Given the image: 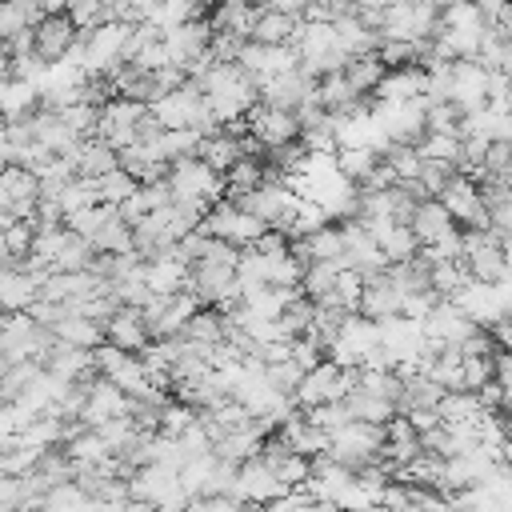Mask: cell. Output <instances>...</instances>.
I'll return each mask as SVG.
<instances>
[{
  "mask_svg": "<svg viewBox=\"0 0 512 512\" xmlns=\"http://www.w3.org/2000/svg\"><path fill=\"white\" fill-rule=\"evenodd\" d=\"M168 188H172V200L212 208L216 200H224V172H216L200 156H180V160L168 164Z\"/></svg>",
  "mask_w": 512,
  "mask_h": 512,
  "instance_id": "6da1fadb",
  "label": "cell"
},
{
  "mask_svg": "<svg viewBox=\"0 0 512 512\" xmlns=\"http://www.w3.org/2000/svg\"><path fill=\"white\" fill-rule=\"evenodd\" d=\"M196 228H204L208 236H220V240H228V244H236V248H248V244H256V236L268 228L256 212H248V208H240L236 200H216L208 212H204V220L196 224Z\"/></svg>",
  "mask_w": 512,
  "mask_h": 512,
  "instance_id": "7a4b0ae2",
  "label": "cell"
},
{
  "mask_svg": "<svg viewBox=\"0 0 512 512\" xmlns=\"http://www.w3.org/2000/svg\"><path fill=\"white\" fill-rule=\"evenodd\" d=\"M380 444H384V424H372V420H356L352 416L348 424H340L332 432L328 456H336L340 464H348L356 472V468H364V464H372L380 456Z\"/></svg>",
  "mask_w": 512,
  "mask_h": 512,
  "instance_id": "3957f363",
  "label": "cell"
},
{
  "mask_svg": "<svg viewBox=\"0 0 512 512\" xmlns=\"http://www.w3.org/2000/svg\"><path fill=\"white\" fill-rule=\"evenodd\" d=\"M440 204L452 212V220L460 228H492V212H488V204L480 196V180L468 176V172H460V168L440 188Z\"/></svg>",
  "mask_w": 512,
  "mask_h": 512,
  "instance_id": "277c9868",
  "label": "cell"
},
{
  "mask_svg": "<svg viewBox=\"0 0 512 512\" xmlns=\"http://www.w3.org/2000/svg\"><path fill=\"white\" fill-rule=\"evenodd\" d=\"M144 116H148V104H144V100L112 96V100L100 104L96 136H104L112 148H128V144H136V128H140Z\"/></svg>",
  "mask_w": 512,
  "mask_h": 512,
  "instance_id": "5b68a950",
  "label": "cell"
},
{
  "mask_svg": "<svg viewBox=\"0 0 512 512\" xmlns=\"http://www.w3.org/2000/svg\"><path fill=\"white\" fill-rule=\"evenodd\" d=\"M376 344H380V324L368 320V316H360V312H348L344 324H340V332L328 344V356L340 360V364H364Z\"/></svg>",
  "mask_w": 512,
  "mask_h": 512,
  "instance_id": "8992f818",
  "label": "cell"
},
{
  "mask_svg": "<svg viewBox=\"0 0 512 512\" xmlns=\"http://www.w3.org/2000/svg\"><path fill=\"white\" fill-rule=\"evenodd\" d=\"M132 404H136L132 392H124L116 380H108V376L96 372V376H88V396H84L80 420L96 428V424H104V420H112V416H128Z\"/></svg>",
  "mask_w": 512,
  "mask_h": 512,
  "instance_id": "52a82bcc",
  "label": "cell"
},
{
  "mask_svg": "<svg viewBox=\"0 0 512 512\" xmlns=\"http://www.w3.org/2000/svg\"><path fill=\"white\" fill-rule=\"evenodd\" d=\"M248 128H252V136L260 140V148L268 152V148L288 144V140L300 136V116H296L292 108H276V104L256 100V104L248 108Z\"/></svg>",
  "mask_w": 512,
  "mask_h": 512,
  "instance_id": "ba28073f",
  "label": "cell"
},
{
  "mask_svg": "<svg viewBox=\"0 0 512 512\" xmlns=\"http://www.w3.org/2000/svg\"><path fill=\"white\" fill-rule=\"evenodd\" d=\"M76 40H80V28L68 20V12H44L32 24V52L44 56L48 64H56L60 56H68Z\"/></svg>",
  "mask_w": 512,
  "mask_h": 512,
  "instance_id": "9c48e42d",
  "label": "cell"
},
{
  "mask_svg": "<svg viewBox=\"0 0 512 512\" xmlns=\"http://www.w3.org/2000/svg\"><path fill=\"white\" fill-rule=\"evenodd\" d=\"M232 492H236L244 504H272V500L284 492V484L276 480V472H272V464H268L264 456H248V460L236 464Z\"/></svg>",
  "mask_w": 512,
  "mask_h": 512,
  "instance_id": "30bf717a",
  "label": "cell"
},
{
  "mask_svg": "<svg viewBox=\"0 0 512 512\" xmlns=\"http://www.w3.org/2000/svg\"><path fill=\"white\" fill-rule=\"evenodd\" d=\"M448 100H456L468 112H480L488 104V64L468 56V60H452V88H448Z\"/></svg>",
  "mask_w": 512,
  "mask_h": 512,
  "instance_id": "8fae6325",
  "label": "cell"
},
{
  "mask_svg": "<svg viewBox=\"0 0 512 512\" xmlns=\"http://www.w3.org/2000/svg\"><path fill=\"white\" fill-rule=\"evenodd\" d=\"M468 332H476V320L452 300V296H440L428 316H424V336L428 344H460Z\"/></svg>",
  "mask_w": 512,
  "mask_h": 512,
  "instance_id": "7c38bea8",
  "label": "cell"
},
{
  "mask_svg": "<svg viewBox=\"0 0 512 512\" xmlns=\"http://www.w3.org/2000/svg\"><path fill=\"white\" fill-rule=\"evenodd\" d=\"M40 200V176L24 164H4L0 168V208H8L12 216H32Z\"/></svg>",
  "mask_w": 512,
  "mask_h": 512,
  "instance_id": "4fadbf2b",
  "label": "cell"
},
{
  "mask_svg": "<svg viewBox=\"0 0 512 512\" xmlns=\"http://www.w3.org/2000/svg\"><path fill=\"white\" fill-rule=\"evenodd\" d=\"M104 340L116 344V348H124V352L148 348V344H152V332H148L144 312L132 308V304H120V308L108 316V324H104Z\"/></svg>",
  "mask_w": 512,
  "mask_h": 512,
  "instance_id": "5bb4252c",
  "label": "cell"
},
{
  "mask_svg": "<svg viewBox=\"0 0 512 512\" xmlns=\"http://www.w3.org/2000/svg\"><path fill=\"white\" fill-rule=\"evenodd\" d=\"M208 40H212L208 16H196V20H188V24L172 28V32H164V48H168L172 64H180V68H188L196 56H204V52H208Z\"/></svg>",
  "mask_w": 512,
  "mask_h": 512,
  "instance_id": "9a60e30c",
  "label": "cell"
},
{
  "mask_svg": "<svg viewBox=\"0 0 512 512\" xmlns=\"http://www.w3.org/2000/svg\"><path fill=\"white\" fill-rule=\"evenodd\" d=\"M408 224H412L420 248H424V244H436V240H444V236H452V232H460V224H456L452 212L440 204V196H424V200H416Z\"/></svg>",
  "mask_w": 512,
  "mask_h": 512,
  "instance_id": "2e32d148",
  "label": "cell"
},
{
  "mask_svg": "<svg viewBox=\"0 0 512 512\" xmlns=\"http://www.w3.org/2000/svg\"><path fill=\"white\" fill-rule=\"evenodd\" d=\"M36 296H40V280L24 272L16 260H4L0 264V312H24L32 308Z\"/></svg>",
  "mask_w": 512,
  "mask_h": 512,
  "instance_id": "e0dca14e",
  "label": "cell"
},
{
  "mask_svg": "<svg viewBox=\"0 0 512 512\" xmlns=\"http://www.w3.org/2000/svg\"><path fill=\"white\" fill-rule=\"evenodd\" d=\"M400 304H404V292L392 284L388 268L376 272V276H368L364 296H360V316H368V320H384V316H396Z\"/></svg>",
  "mask_w": 512,
  "mask_h": 512,
  "instance_id": "ac0fdd59",
  "label": "cell"
},
{
  "mask_svg": "<svg viewBox=\"0 0 512 512\" xmlns=\"http://www.w3.org/2000/svg\"><path fill=\"white\" fill-rule=\"evenodd\" d=\"M44 368L64 376V380H88V376H96V356H92V348H76V344L56 340L44 352Z\"/></svg>",
  "mask_w": 512,
  "mask_h": 512,
  "instance_id": "d6986e66",
  "label": "cell"
},
{
  "mask_svg": "<svg viewBox=\"0 0 512 512\" xmlns=\"http://www.w3.org/2000/svg\"><path fill=\"white\" fill-rule=\"evenodd\" d=\"M424 80L428 72L420 64H404V68H388L384 80L376 84V100L380 104H400V100H412V96H424Z\"/></svg>",
  "mask_w": 512,
  "mask_h": 512,
  "instance_id": "ffe728a7",
  "label": "cell"
},
{
  "mask_svg": "<svg viewBox=\"0 0 512 512\" xmlns=\"http://www.w3.org/2000/svg\"><path fill=\"white\" fill-rule=\"evenodd\" d=\"M300 20H304V16H292V12H280V8L260 4L248 40H260V44H296V36H300Z\"/></svg>",
  "mask_w": 512,
  "mask_h": 512,
  "instance_id": "44dd1931",
  "label": "cell"
},
{
  "mask_svg": "<svg viewBox=\"0 0 512 512\" xmlns=\"http://www.w3.org/2000/svg\"><path fill=\"white\" fill-rule=\"evenodd\" d=\"M256 12L260 4L256 0H216L212 12H208V24L216 32H236V36H252V24H256Z\"/></svg>",
  "mask_w": 512,
  "mask_h": 512,
  "instance_id": "7402d4cb",
  "label": "cell"
},
{
  "mask_svg": "<svg viewBox=\"0 0 512 512\" xmlns=\"http://www.w3.org/2000/svg\"><path fill=\"white\" fill-rule=\"evenodd\" d=\"M40 108V84L8 76L0 80V120H24Z\"/></svg>",
  "mask_w": 512,
  "mask_h": 512,
  "instance_id": "603a6c76",
  "label": "cell"
},
{
  "mask_svg": "<svg viewBox=\"0 0 512 512\" xmlns=\"http://www.w3.org/2000/svg\"><path fill=\"white\" fill-rule=\"evenodd\" d=\"M72 164H76L80 176L96 180V176H104V172H112L120 164V148H112L104 136H84L80 148L72 152Z\"/></svg>",
  "mask_w": 512,
  "mask_h": 512,
  "instance_id": "cb8c5ba5",
  "label": "cell"
},
{
  "mask_svg": "<svg viewBox=\"0 0 512 512\" xmlns=\"http://www.w3.org/2000/svg\"><path fill=\"white\" fill-rule=\"evenodd\" d=\"M140 276H144V284H148L152 292H180V288H184V280H188V264H184L180 256L164 252V256L144 260Z\"/></svg>",
  "mask_w": 512,
  "mask_h": 512,
  "instance_id": "d4e9b609",
  "label": "cell"
},
{
  "mask_svg": "<svg viewBox=\"0 0 512 512\" xmlns=\"http://www.w3.org/2000/svg\"><path fill=\"white\" fill-rule=\"evenodd\" d=\"M224 336H228V316H224L216 304H200V308L192 312V320L184 324V340H192V344H200V348L220 344Z\"/></svg>",
  "mask_w": 512,
  "mask_h": 512,
  "instance_id": "484cf974",
  "label": "cell"
},
{
  "mask_svg": "<svg viewBox=\"0 0 512 512\" xmlns=\"http://www.w3.org/2000/svg\"><path fill=\"white\" fill-rule=\"evenodd\" d=\"M384 72H388V64L376 56V48H372V52H356V56L344 64V76L352 80V88H356L360 96H372L376 84L384 80Z\"/></svg>",
  "mask_w": 512,
  "mask_h": 512,
  "instance_id": "4316f807",
  "label": "cell"
},
{
  "mask_svg": "<svg viewBox=\"0 0 512 512\" xmlns=\"http://www.w3.org/2000/svg\"><path fill=\"white\" fill-rule=\"evenodd\" d=\"M256 184H264V156H240L232 168H224V196L228 200H240Z\"/></svg>",
  "mask_w": 512,
  "mask_h": 512,
  "instance_id": "83f0119b",
  "label": "cell"
},
{
  "mask_svg": "<svg viewBox=\"0 0 512 512\" xmlns=\"http://www.w3.org/2000/svg\"><path fill=\"white\" fill-rule=\"evenodd\" d=\"M52 332H56V340L76 344V348H96V344H104V324H96V320H88V316H80V312H68Z\"/></svg>",
  "mask_w": 512,
  "mask_h": 512,
  "instance_id": "f1b7e54d",
  "label": "cell"
},
{
  "mask_svg": "<svg viewBox=\"0 0 512 512\" xmlns=\"http://www.w3.org/2000/svg\"><path fill=\"white\" fill-rule=\"evenodd\" d=\"M344 404H348V412L356 416V420H372V424H384L400 404L392 400V396H380V392H364V388H352L348 396H344Z\"/></svg>",
  "mask_w": 512,
  "mask_h": 512,
  "instance_id": "f546056e",
  "label": "cell"
},
{
  "mask_svg": "<svg viewBox=\"0 0 512 512\" xmlns=\"http://www.w3.org/2000/svg\"><path fill=\"white\" fill-rule=\"evenodd\" d=\"M40 4L36 0H0V40H12L16 32H28L40 20Z\"/></svg>",
  "mask_w": 512,
  "mask_h": 512,
  "instance_id": "4dcf8cb0",
  "label": "cell"
},
{
  "mask_svg": "<svg viewBox=\"0 0 512 512\" xmlns=\"http://www.w3.org/2000/svg\"><path fill=\"white\" fill-rule=\"evenodd\" d=\"M136 188H140V180H136L128 168H120V164H116L112 172L96 176V196H100L104 204H116V208H120V204H124V200H128Z\"/></svg>",
  "mask_w": 512,
  "mask_h": 512,
  "instance_id": "1f68e13d",
  "label": "cell"
},
{
  "mask_svg": "<svg viewBox=\"0 0 512 512\" xmlns=\"http://www.w3.org/2000/svg\"><path fill=\"white\" fill-rule=\"evenodd\" d=\"M380 160V152L376 148H364V144H352V148H336V164H340V172L352 180V184H360L368 172H372V164Z\"/></svg>",
  "mask_w": 512,
  "mask_h": 512,
  "instance_id": "d6a6232c",
  "label": "cell"
},
{
  "mask_svg": "<svg viewBox=\"0 0 512 512\" xmlns=\"http://www.w3.org/2000/svg\"><path fill=\"white\" fill-rule=\"evenodd\" d=\"M92 248H96V252H128V248H136V244H132V224H128L120 212L108 216V224L92 236Z\"/></svg>",
  "mask_w": 512,
  "mask_h": 512,
  "instance_id": "836d02e7",
  "label": "cell"
},
{
  "mask_svg": "<svg viewBox=\"0 0 512 512\" xmlns=\"http://www.w3.org/2000/svg\"><path fill=\"white\" fill-rule=\"evenodd\" d=\"M468 280H472V272H468L464 260H440V264H432V292L436 296H456Z\"/></svg>",
  "mask_w": 512,
  "mask_h": 512,
  "instance_id": "e575fe53",
  "label": "cell"
},
{
  "mask_svg": "<svg viewBox=\"0 0 512 512\" xmlns=\"http://www.w3.org/2000/svg\"><path fill=\"white\" fill-rule=\"evenodd\" d=\"M304 364L296 360V356H284V360H264V376H268V384L272 388H280L284 396H292L296 392V384L304 380Z\"/></svg>",
  "mask_w": 512,
  "mask_h": 512,
  "instance_id": "d590c367",
  "label": "cell"
},
{
  "mask_svg": "<svg viewBox=\"0 0 512 512\" xmlns=\"http://www.w3.org/2000/svg\"><path fill=\"white\" fill-rule=\"evenodd\" d=\"M40 372H44V364H40V360H12V364H8V372L0 376V396H4V400H16V396H20V392L40 376Z\"/></svg>",
  "mask_w": 512,
  "mask_h": 512,
  "instance_id": "8d00e7d4",
  "label": "cell"
},
{
  "mask_svg": "<svg viewBox=\"0 0 512 512\" xmlns=\"http://www.w3.org/2000/svg\"><path fill=\"white\" fill-rule=\"evenodd\" d=\"M460 120H464V108L456 100H428V112H424L428 132H460Z\"/></svg>",
  "mask_w": 512,
  "mask_h": 512,
  "instance_id": "74e56055",
  "label": "cell"
},
{
  "mask_svg": "<svg viewBox=\"0 0 512 512\" xmlns=\"http://www.w3.org/2000/svg\"><path fill=\"white\" fill-rule=\"evenodd\" d=\"M64 12H68V20H72L80 32H88V28L104 24V20H112V8H108L104 0H68Z\"/></svg>",
  "mask_w": 512,
  "mask_h": 512,
  "instance_id": "f35d334b",
  "label": "cell"
},
{
  "mask_svg": "<svg viewBox=\"0 0 512 512\" xmlns=\"http://www.w3.org/2000/svg\"><path fill=\"white\" fill-rule=\"evenodd\" d=\"M484 176H512V136L488 140V148H484Z\"/></svg>",
  "mask_w": 512,
  "mask_h": 512,
  "instance_id": "ab89813d",
  "label": "cell"
},
{
  "mask_svg": "<svg viewBox=\"0 0 512 512\" xmlns=\"http://www.w3.org/2000/svg\"><path fill=\"white\" fill-rule=\"evenodd\" d=\"M456 172V164H448V160H424V168H420V188H424V196H440V188L448 184V176Z\"/></svg>",
  "mask_w": 512,
  "mask_h": 512,
  "instance_id": "60d3db41",
  "label": "cell"
},
{
  "mask_svg": "<svg viewBox=\"0 0 512 512\" xmlns=\"http://www.w3.org/2000/svg\"><path fill=\"white\" fill-rule=\"evenodd\" d=\"M496 372V356H464V388L476 392L484 380H492Z\"/></svg>",
  "mask_w": 512,
  "mask_h": 512,
  "instance_id": "b9f144b4",
  "label": "cell"
},
{
  "mask_svg": "<svg viewBox=\"0 0 512 512\" xmlns=\"http://www.w3.org/2000/svg\"><path fill=\"white\" fill-rule=\"evenodd\" d=\"M408 416H412V424H416V432H428V428H436V424H444V416H440V408H404Z\"/></svg>",
  "mask_w": 512,
  "mask_h": 512,
  "instance_id": "7bdbcfd3",
  "label": "cell"
},
{
  "mask_svg": "<svg viewBox=\"0 0 512 512\" xmlns=\"http://www.w3.org/2000/svg\"><path fill=\"white\" fill-rule=\"evenodd\" d=\"M268 8H280V12H292V16H304V8L312 4V0H264Z\"/></svg>",
  "mask_w": 512,
  "mask_h": 512,
  "instance_id": "ee69618b",
  "label": "cell"
},
{
  "mask_svg": "<svg viewBox=\"0 0 512 512\" xmlns=\"http://www.w3.org/2000/svg\"><path fill=\"white\" fill-rule=\"evenodd\" d=\"M12 76V52H8V44H0V80H8Z\"/></svg>",
  "mask_w": 512,
  "mask_h": 512,
  "instance_id": "f6af8a7d",
  "label": "cell"
},
{
  "mask_svg": "<svg viewBox=\"0 0 512 512\" xmlns=\"http://www.w3.org/2000/svg\"><path fill=\"white\" fill-rule=\"evenodd\" d=\"M4 260H12V256H8V240H4V228H0V264H4Z\"/></svg>",
  "mask_w": 512,
  "mask_h": 512,
  "instance_id": "bcb514c9",
  "label": "cell"
},
{
  "mask_svg": "<svg viewBox=\"0 0 512 512\" xmlns=\"http://www.w3.org/2000/svg\"><path fill=\"white\" fill-rule=\"evenodd\" d=\"M504 416H512V400H504Z\"/></svg>",
  "mask_w": 512,
  "mask_h": 512,
  "instance_id": "7dc6e473",
  "label": "cell"
},
{
  "mask_svg": "<svg viewBox=\"0 0 512 512\" xmlns=\"http://www.w3.org/2000/svg\"><path fill=\"white\" fill-rule=\"evenodd\" d=\"M0 404H4V396H0Z\"/></svg>",
  "mask_w": 512,
  "mask_h": 512,
  "instance_id": "c3c4849f",
  "label": "cell"
}]
</instances>
